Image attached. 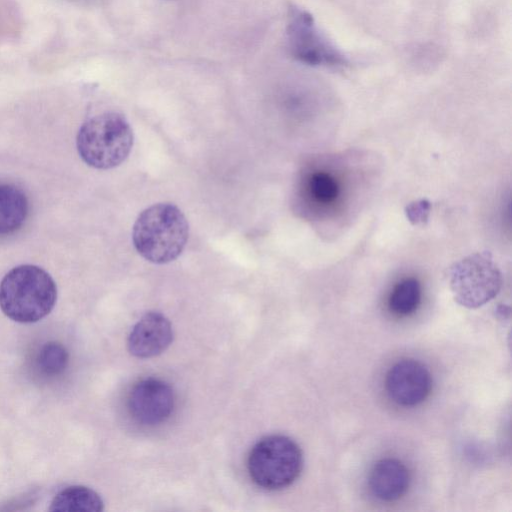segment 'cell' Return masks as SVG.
<instances>
[{
  "label": "cell",
  "instance_id": "1",
  "mask_svg": "<svg viewBox=\"0 0 512 512\" xmlns=\"http://www.w3.org/2000/svg\"><path fill=\"white\" fill-rule=\"evenodd\" d=\"M189 236L183 212L172 203H157L144 209L134 222L132 241L136 251L155 264L180 256Z\"/></svg>",
  "mask_w": 512,
  "mask_h": 512
},
{
  "label": "cell",
  "instance_id": "2",
  "mask_svg": "<svg viewBox=\"0 0 512 512\" xmlns=\"http://www.w3.org/2000/svg\"><path fill=\"white\" fill-rule=\"evenodd\" d=\"M57 287L48 272L36 265H19L0 282V309L18 323H34L54 308Z\"/></svg>",
  "mask_w": 512,
  "mask_h": 512
},
{
  "label": "cell",
  "instance_id": "3",
  "mask_svg": "<svg viewBox=\"0 0 512 512\" xmlns=\"http://www.w3.org/2000/svg\"><path fill=\"white\" fill-rule=\"evenodd\" d=\"M133 141V131L125 117L105 112L82 124L76 146L86 164L104 170L120 165L130 154Z\"/></svg>",
  "mask_w": 512,
  "mask_h": 512
},
{
  "label": "cell",
  "instance_id": "4",
  "mask_svg": "<svg viewBox=\"0 0 512 512\" xmlns=\"http://www.w3.org/2000/svg\"><path fill=\"white\" fill-rule=\"evenodd\" d=\"M303 467L299 445L285 435H269L250 450L247 469L252 481L266 490H281L296 481Z\"/></svg>",
  "mask_w": 512,
  "mask_h": 512
},
{
  "label": "cell",
  "instance_id": "5",
  "mask_svg": "<svg viewBox=\"0 0 512 512\" xmlns=\"http://www.w3.org/2000/svg\"><path fill=\"white\" fill-rule=\"evenodd\" d=\"M454 300L468 309L479 308L500 292L502 274L488 251L470 254L449 269Z\"/></svg>",
  "mask_w": 512,
  "mask_h": 512
},
{
  "label": "cell",
  "instance_id": "6",
  "mask_svg": "<svg viewBox=\"0 0 512 512\" xmlns=\"http://www.w3.org/2000/svg\"><path fill=\"white\" fill-rule=\"evenodd\" d=\"M286 35L289 53L300 63L326 68H342L349 63L320 31L313 16L295 4L288 6Z\"/></svg>",
  "mask_w": 512,
  "mask_h": 512
},
{
  "label": "cell",
  "instance_id": "7",
  "mask_svg": "<svg viewBox=\"0 0 512 512\" xmlns=\"http://www.w3.org/2000/svg\"><path fill=\"white\" fill-rule=\"evenodd\" d=\"M385 388L393 402L403 407H413L423 403L430 395L432 377L423 363L406 358L390 367Z\"/></svg>",
  "mask_w": 512,
  "mask_h": 512
},
{
  "label": "cell",
  "instance_id": "8",
  "mask_svg": "<svg viewBox=\"0 0 512 512\" xmlns=\"http://www.w3.org/2000/svg\"><path fill=\"white\" fill-rule=\"evenodd\" d=\"M175 404L171 386L157 378H146L137 382L128 397V408L132 417L143 425H158L166 421Z\"/></svg>",
  "mask_w": 512,
  "mask_h": 512
},
{
  "label": "cell",
  "instance_id": "9",
  "mask_svg": "<svg viewBox=\"0 0 512 512\" xmlns=\"http://www.w3.org/2000/svg\"><path fill=\"white\" fill-rule=\"evenodd\" d=\"M172 340L170 321L159 312H148L132 328L127 345L132 355L150 358L164 352Z\"/></svg>",
  "mask_w": 512,
  "mask_h": 512
},
{
  "label": "cell",
  "instance_id": "10",
  "mask_svg": "<svg viewBox=\"0 0 512 512\" xmlns=\"http://www.w3.org/2000/svg\"><path fill=\"white\" fill-rule=\"evenodd\" d=\"M410 473L406 465L396 458H383L372 467L368 485L379 500L392 502L400 499L408 490Z\"/></svg>",
  "mask_w": 512,
  "mask_h": 512
},
{
  "label": "cell",
  "instance_id": "11",
  "mask_svg": "<svg viewBox=\"0 0 512 512\" xmlns=\"http://www.w3.org/2000/svg\"><path fill=\"white\" fill-rule=\"evenodd\" d=\"M28 200L23 190L14 184H0V235L19 230L28 215Z\"/></svg>",
  "mask_w": 512,
  "mask_h": 512
},
{
  "label": "cell",
  "instance_id": "12",
  "mask_svg": "<svg viewBox=\"0 0 512 512\" xmlns=\"http://www.w3.org/2000/svg\"><path fill=\"white\" fill-rule=\"evenodd\" d=\"M104 502L100 495L89 487L73 485L59 491L50 503V511L100 512Z\"/></svg>",
  "mask_w": 512,
  "mask_h": 512
},
{
  "label": "cell",
  "instance_id": "13",
  "mask_svg": "<svg viewBox=\"0 0 512 512\" xmlns=\"http://www.w3.org/2000/svg\"><path fill=\"white\" fill-rule=\"evenodd\" d=\"M420 301V282L414 277H409L394 286L388 299V307L395 315L407 316L418 308Z\"/></svg>",
  "mask_w": 512,
  "mask_h": 512
},
{
  "label": "cell",
  "instance_id": "14",
  "mask_svg": "<svg viewBox=\"0 0 512 512\" xmlns=\"http://www.w3.org/2000/svg\"><path fill=\"white\" fill-rule=\"evenodd\" d=\"M307 189L312 200L324 207L335 204L341 194L338 180L327 171L312 173L308 178Z\"/></svg>",
  "mask_w": 512,
  "mask_h": 512
},
{
  "label": "cell",
  "instance_id": "15",
  "mask_svg": "<svg viewBox=\"0 0 512 512\" xmlns=\"http://www.w3.org/2000/svg\"><path fill=\"white\" fill-rule=\"evenodd\" d=\"M68 360L66 348L58 342L50 341L41 347L37 356V365L45 375L56 376L64 372Z\"/></svg>",
  "mask_w": 512,
  "mask_h": 512
},
{
  "label": "cell",
  "instance_id": "16",
  "mask_svg": "<svg viewBox=\"0 0 512 512\" xmlns=\"http://www.w3.org/2000/svg\"><path fill=\"white\" fill-rule=\"evenodd\" d=\"M430 203L427 200H418L406 206L405 213L412 224L424 223L430 213Z\"/></svg>",
  "mask_w": 512,
  "mask_h": 512
}]
</instances>
